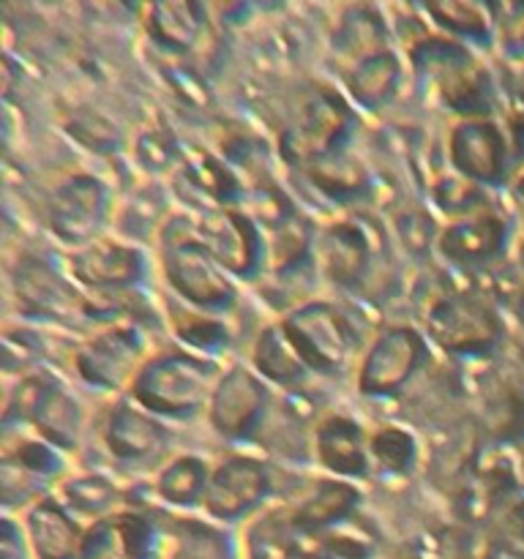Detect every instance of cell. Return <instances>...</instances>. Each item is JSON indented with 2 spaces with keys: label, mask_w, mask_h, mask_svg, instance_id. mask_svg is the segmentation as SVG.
Wrapping results in <instances>:
<instances>
[{
  "label": "cell",
  "mask_w": 524,
  "mask_h": 559,
  "mask_svg": "<svg viewBox=\"0 0 524 559\" xmlns=\"http://www.w3.org/2000/svg\"><path fill=\"white\" fill-rule=\"evenodd\" d=\"M218 374V364L205 355L183 347L156 349L126 396L162 420H189L205 413Z\"/></svg>",
  "instance_id": "obj_1"
},
{
  "label": "cell",
  "mask_w": 524,
  "mask_h": 559,
  "mask_svg": "<svg viewBox=\"0 0 524 559\" xmlns=\"http://www.w3.org/2000/svg\"><path fill=\"white\" fill-rule=\"evenodd\" d=\"M158 267L175 298L194 309L222 314L238 300V287L202 243L196 224H186L180 218L164 222V229L158 233Z\"/></svg>",
  "instance_id": "obj_2"
},
{
  "label": "cell",
  "mask_w": 524,
  "mask_h": 559,
  "mask_svg": "<svg viewBox=\"0 0 524 559\" xmlns=\"http://www.w3.org/2000/svg\"><path fill=\"white\" fill-rule=\"evenodd\" d=\"M413 69L426 91L462 118H489L495 109V82L489 71L451 38L415 44Z\"/></svg>",
  "instance_id": "obj_3"
},
{
  "label": "cell",
  "mask_w": 524,
  "mask_h": 559,
  "mask_svg": "<svg viewBox=\"0 0 524 559\" xmlns=\"http://www.w3.org/2000/svg\"><path fill=\"white\" fill-rule=\"evenodd\" d=\"M156 353L147 342V333L136 322L112 320L96 328L80 347L74 349L76 377L96 391L115 393L129 391L147 358Z\"/></svg>",
  "instance_id": "obj_4"
},
{
  "label": "cell",
  "mask_w": 524,
  "mask_h": 559,
  "mask_svg": "<svg viewBox=\"0 0 524 559\" xmlns=\"http://www.w3.org/2000/svg\"><path fill=\"white\" fill-rule=\"evenodd\" d=\"M284 336L300 355L306 369L317 374H338L347 369L353 358L355 336L347 317L331 304L311 300V304L295 306L278 322Z\"/></svg>",
  "instance_id": "obj_5"
},
{
  "label": "cell",
  "mask_w": 524,
  "mask_h": 559,
  "mask_svg": "<svg viewBox=\"0 0 524 559\" xmlns=\"http://www.w3.org/2000/svg\"><path fill=\"white\" fill-rule=\"evenodd\" d=\"M429 338L458 358L486 355L505 338V322L489 300L478 295H453L440 300L426 317Z\"/></svg>",
  "instance_id": "obj_6"
},
{
  "label": "cell",
  "mask_w": 524,
  "mask_h": 559,
  "mask_svg": "<svg viewBox=\"0 0 524 559\" xmlns=\"http://www.w3.org/2000/svg\"><path fill=\"white\" fill-rule=\"evenodd\" d=\"M424 358V336L415 328L391 325L371 338L358 364L355 385L364 396H391L413 380Z\"/></svg>",
  "instance_id": "obj_7"
},
{
  "label": "cell",
  "mask_w": 524,
  "mask_h": 559,
  "mask_svg": "<svg viewBox=\"0 0 524 559\" xmlns=\"http://www.w3.org/2000/svg\"><path fill=\"white\" fill-rule=\"evenodd\" d=\"M49 229L60 243L82 249L102 238V227L109 222V194L93 175H69L49 194Z\"/></svg>",
  "instance_id": "obj_8"
},
{
  "label": "cell",
  "mask_w": 524,
  "mask_h": 559,
  "mask_svg": "<svg viewBox=\"0 0 524 559\" xmlns=\"http://www.w3.org/2000/svg\"><path fill=\"white\" fill-rule=\"evenodd\" d=\"M69 273L87 293L118 295L145 282L147 260L140 246L131 240L102 235L82 249H74Z\"/></svg>",
  "instance_id": "obj_9"
},
{
  "label": "cell",
  "mask_w": 524,
  "mask_h": 559,
  "mask_svg": "<svg viewBox=\"0 0 524 559\" xmlns=\"http://www.w3.org/2000/svg\"><path fill=\"white\" fill-rule=\"evenodd\" d=\"M267 413V382L249 366H229L218 374L205 418L224 440H240L260 429Z\"/></svg>",
  "instance_id": "obj_10"
},
{
  "label": "cell",
  "mask_w": 524,
  "mask_h": 559,
  "mask_svg": "<svg viewBox=\"0 0 524 559\" xmlns=\"http://www.w3.org/2000/svg\"><path fill=\"white\" fill-rule=\"evenodd\" d=\"M448 158L458 178L469 183H502L511 162L505 131L491 118H462L448 136Z\"/></svg>",
  "instance_id": "obj_11"
},
{
  "label": "cell",
  "mask_w": 524,
  "mask_h": 559,
  "mask_svg": "<svg viewBox=\"0 0 524 559\" xmlns=\"http://www.w3.org/2000/svg\"><path fill=\"white\" fill-rule=\"evenodd\" d=\"M98 440L104 451L120 464H153L164 456L167 429L162 418L142 409L140 404L118 402L104 413L98 424Z\"/></svg>",
  "instance_id": "obj_12"
},
{
  "label": "cell",
  "mask_w": 524,
  "mask_h": 559,
  "mask_svg": "<svg viewBox=\"0 0 524 559\" xmlns=\"http://www.w3.org/2000/svg\"><path fill=\"white\" fill-rule=\"evenodd\" d=\"M271 489L265 462L254 456H224L213 464L205 489V511L216 519H238L260 506Z\"/></svg>",
  "instance_id": "obj_13"
},
{
  "label": "cell",
  "mask_w": 524,
  "mask_h": 559,
  "mask_svg": "<svg viewBox=\"0 0 524 559\" xmlns=\"http://www.w3.org/2000/svg\"><path fill=\"white\" fill-rule=\"evenodd\" d=\"M196 233L211 254L222 262L224 271L233 276H246L265 260V238L257 229L254 216L216 207L196 222Z\"/></svg>",
  "instance_id": "obj_14"
},
{
  "label": "cell",
  "mask_w": 524,
  "mask_h": 559,
  "mask_svg": "<svg viewBox=\"0 0 524 559\" xmlns=\"http://www.w3.org/2000/svg\"><path fill=\"white\" fill-rule=\"evenodd\" d=\"M311 451L331 478L360 480L371 473L369 431L349 415H322L311 431Z\"/></svg>",
  "instance_id": "obj_15"
},
{
  "label": "cell",
  "mask_w": 524,
  "mask_h": 559,
  "mask_svg": "<svg viewBox=\"0 0 524 559\" xmlns=\"http://www.w3.org/2000/svg\"><path fill=\"white\" fill-rule=\"evenodd\" d=\"M344 131H347V112L342 104L327 93H314L300 107L293 129L284 136V147L293 158L311 164L336 151Z\"/></svg>",
  "instance_id": "obj_16"
},
{
  "label": "cell",
  "mask_w": 524,
  "mask_h": 559,
  "mask_svg": "<svg viewBox=\"0 0 524 559\" xmlns=\"http://www.w3.org/2000/svg\"><path fill=\"white\" fill-rule=\"evenodd\" d=\"M505 218L491 207H475L440 235V251L458 265H484L505 251Z\"/></svg>",
  "instance_id": "obj_17"
},
{
  "label": "cell",
  "mask_w": 524,
  "mask_h": 559,
  "mask_svg": "<svg viewBox=\"0 0 524 559\" xmlns=\"http://www.w3.org/2000/svg\"><path fill=\"white\" fill-rule=\"evenodd\" d=\"M320 257L325 278L338 287H355L371 265V240L358 224H331L320 238Z\"/></svg>",
  "instance_id": "obj_18"
},
{
  "label": "cell",
  "mask_w": 524,
  "mask_h": 559,
  "mask_svg": "<svg viewBox=\"0 0 524 559\" xmlns=\"http://www.w3.org/2000/svg\"><path fill=\"white\" fill-rule=\"evenodd\" d=\"M442 31L467 41H489L497 31L500 0H413Z\"/></svg>",
  "instance_id": "obj_19"
},
{
  "label": "cell",
  "mask_w": 524,
  "mask_h": 559,
  "mask_svg": "<svg viewBox=\"0 0 524 559\" xmlns=\"http://www.w3.org/2000/svg\"><path fill=\"white\" fill-rule=\"evenodd\" d=\"M213 464H207L202 456L194 453H180V456L164 459L156 467L151 480V489L164 502L178 508L196 506L205 500L207 480H211Z\"/></svg>",
  "instance_id": "obj_20"
},
{
  "label": "cell",
  "mask_w": 524,
  "mask_h": 559,
  "mask_svg": "<svg viewBox=\"0 0 524 559\" xmlns=\"http://www.w3.org/2000/svg\"><path fill=\"white\" fill-rule=\"evenodd\" d=\"M145 22L162 47L189 49L200 38L205 11L200 0H145Z\"/></svg>",
  "instance_id": "obj_21"
},
{
  "label": "cell",
  "mask_w": 524,
  "mask_h": 559,
  "mask_svg": "<svg viewBox=\"0 0 524 559\" xmlns=\"http://www.w3.org/2000/svg\"><path fill=\"white\" fill-rule=\"evenodd\" d=\"M398 80H402V66L391 49H380V52L358 60L344 74L349 96L366 109L385 107L396 93Z\"/></svg>",
  "instance_id": "obj_22"
},
{
  "label": "cell",
  "mask_w": 524,
  "mask_h": 559,
  "mask_svg": "<svg viewBox=\"0 0 524 559\" xmlns=\"http://www.w3.org/2000/svg\"><path fill=\"white\" fill-rule=\"evenodd\" d=\"M251 369L267 382V385L293 388L306 377V364L289 338L284 336L282 325H267L257 333L251 344Z\"/></svg>",
  "instance_id": "obj_23"
},
{
  "label": "cell",
  "mask_w": 524,
  "mask_h": 559,
  "mask_svg": "<svg viewBox=\"0 0 524 559\" xmlns=\"http://www.w3.org/2000/svg\"><path fill=\"white\" fill-rule=\"evenodd\" d=\"M300 495L287 508L293 524H327L355 506V486L342 478H314L300 486Z\"/></svg>",
  "instance_id": "obj_24"
},
{
  "label": "cell",
  "mask_w": 524,
  "mask_h": 559,
  "mask_svg": "<svg viewBox=\"0 0 524 559\" xmlns=\"http://www.w3.org/2000/svg\"><path fill=\"white\" fill-rule=\"evenodd\" d=\"M25 527L33 546L49 557H63L80 540L74 519L60 500H36L25 511Z\"/></svg>",
  "instance_id": "obj_25"
},
{
  "label": "cell",
  "mask_w": 524,
  "mask_h": 559,
  "mask_svg": "<svg viewBox=\"0 0 524 559\" xmlns=\"http://www.w3.org/2000/svg\"><path fill=\"white\" fill-rule=\"evenodd\" d=\"M333 47H336L338 58H344L347 69L358 60L369 58V55L388 49V33L382 25L380 14L366 5H355L342 16L333 36Z\"/></svg>",
  "instance_id": "obj_26"
},
{
  "label": "cell",
  "mask_w": 524,
  "mask_h": 559,
  "mask_svg": "<svg viewBox=\"0 0 524 559\" xmlns=\"http://www.w3.org/2000/svg\"><path fill=\"white\" fill-rule=\"evenodd\" d=\"M167 317L175 338H178L183 349L213 358V349H222L227 344V328L222 325L218 314L194 309V306L172 298L167 306Z\"/></svg>",
  "instance_id": "obj_27"
},
{
  "label": "cell",
  "mask_w": 524,
  "mask_h": 559,
  "mask_svg": "<svg viewBox=\"0 0 524 559\" xmlns=\"http://www.w3.org/2000/svg\"><path fill=\"white\" fill-rule=\"evenodd\" d=\"M60 502L76 513L91 516H109L112 508L120 502L118 484L102 473H74L58 480Z\"/></svg>",
  "instance_id": "obj_28"
},
{
  "label": "cell",
  "mask_w": 524,
  "mask_h": 559,
  "mask_svg": "<svg viewBox=\"0 0 524 559\" xmlns=\"http://www.w3.org/2000/svg\"><path fill=\"white\" fill-rule=\"evenodd\" d=\"M369 456L371 469L404 475L413 469L415 459H418V442H415L413 431L402 429V426H377L374 431H369Z\"/></svg>",
  "instance_id": "obj_29"
},
{
  "label": "cell",
  "mask_w": 524,
  "mask_h": 559,
  "mask_svg": "<svg viewBox=\"0 0 524 559\" xmlns=\"http://www.w3.org/2000/svg\"><path fill=\"white\" fill-rule=\"evenodd\" d=\"M186 178L194 189H200L207 200L213 202H229L235 197V178L227 167L216 162L207 153H189L186 156Z\"/></svg>",
  "instance_id": "obj_30"
},
{
  "label": "cell",
  "mask_w": 524,
  "mask_h": 559,
  "mask_svg": "<svg viewBox=\"0 0 524 559\" xmlns=\"http://www.w3.org/2000/svg\"><path fill=\"white\" fill-rule=\"evenodd\" d=\"M306 251H309V238L293 218L273 227L271 238L265 240V260L273 271H289V267L303 260Z\"/></svg>",
  "instance_id": "obj_31"
},
{
  "label": "cell",
  "mask_w": 524,
  "mask_h": 559,
  "mask_svg": "<svg viewBox=\"0 0 524 559\" xmlns=\"http://www.w3.org/2000/svg\"><path fill=\"white\" fill-rule=\"evenodd\" d=\"M309 167L314 180L320 183V189L333 197L349 194V191L360 189V183H364V169L349 162V158L322 156L317 162H311Z\"/></svg>",
  "instance_id": "obj_32"
},
{
  "label": "cell",
  "mask_w": 524,
  "mask_h": 559,
  "mask_svg": "<svg viewBox=\"0 0 524 559\" xmlns=\"http://www.w3.org/2000/svg\"><path fill=\"white\" fill-rule=\"evenodd\" d=\"M497 41L511 58H524V0H500Z\"/></svg>",
  "instance_id": "obj_33"
}]
</instances>
